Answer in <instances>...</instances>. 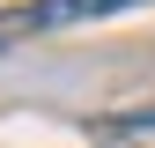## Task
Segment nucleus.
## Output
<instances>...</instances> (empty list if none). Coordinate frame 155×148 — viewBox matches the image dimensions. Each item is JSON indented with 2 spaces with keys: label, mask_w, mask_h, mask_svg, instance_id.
Here are the masks:
<instances>
[{
  "label": "nucleus",
  "mask_w": 155,
  "mask_h": 148,
  "mask_svg": "<svg viewBox=\"0 0 155 148\" xmlns=\"http://www.w3.org/2000/svg\"><path fill=\"white\" fill-rule=\"evenodd\" d=\"M104 133H155V111H126V119H104Z\"/></svg>",
  "instance_id": "f257e3e1"
},
{
  "label": "nucleus",
  "mask_w": 155,
  "mask_h": 148,
  "mask_svg": "<svg viewBox=\"0 0 155 148\" xmlns=\"http://www.w3.org/2000/svg\"><path fill=\"white\" fill-rule=\"evenodd\" d=\"M111 8H140V0H104V15H111Z\"/></svg>",
  "instance_id": "f03ea898"
}]
</instances>
